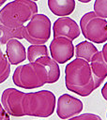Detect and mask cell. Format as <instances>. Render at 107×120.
Listing matches in <instances>:
<instances>
[{
	"label": "cell",
	"mask_w": 107,
	"mask_h": 120,
	"mask_svg": "<svg viewBox=\"0 0 107 120\" xmlns=\"http://www.w3.org/2000/svg\"><path fill=\"white\" fill-rule=\"evenodd\" d=\"M106 118H107V112H106Z\"/></svg>",
	"instance_id": "cell-29"
},
{
	"label": "cell",
	"mask_w": 107,
	"mask_h": 120,
	"mask_svg": "<svg viewBox=\"0 0 107 120\" xmlns=\"http://www.w3.org/2000/svg\"><path fill=\"white\" fill-rule=\"evenodd\" d=\"M89 64L94 77L101 84V82L107 77V62L104 60L101 51H98L93 55Z\"/></svg>",
	"instance_id": "cell-12"
},
{
	"label": "cell",
	"mask_w": 107,
	"mask_h": 120,
	"mask_svg": "<svg viewBox=\"0 0 107 120\" xmlns=\"http://www.w3.org/2000/svg\"><path fill=\"white\" fill-rule=\"evenodd\" d=\"M3 52H2V50H1V47H0V60L2 59V56H3Z\"/></svg>",
	"instance_id": "cell-26"
},
{
	"label": "cell",
	"mask_w": 107,
	"mask_h": 120,
	"mask_svg": "<svg viewBox=\"0 0 107 120\" xmlns=\"http://www.w3.org/2000/svg\"><path fill=\"white\" fill-rule=\"evenodd\" d=\"M55 104V96L49 90L24 93L23 99V114L28 116L49 117L54 113Z\"/></svg>",
	"instance_id": "cell-3"
},
{
	"label": "cell",
	"mask_w": 107,
	"mask_h": 120,
	"mask_svg": "<svg viewBox=\"0 0 107 120\" xmlns=\"http://www.w3.org/2000/svg\"><path fill=\"white\" fill-rule=\"evenodd\" d=\"M36 62L41 64L45 68V69L47 71V76H48L47 83H54L59 80L60 68H59L58 63H56L52 57H49V55L43 56V57L38 59Z\"/></svg>",
	"instance_id": "cell-14"
},
{
	"label": "cell",
	"mask_w": 107,
	"mask_h": 120,
	"mask_svg": "<svg viewBox=\"0 0 107 120\" xmlns=\"http://www.w3.org/2000/svg\"><path fill=\"white\" fill-rule=\"evenodd\" d=\"M6 1H7V0H0V7H1V6H3V5L5 4V2H6Z\"/></svg>",
	"instance_id": "cell-25"
},
{
	"label": "cell",
	"mask_w": 107,
	"mask_h": 120,
	"mask_svg": "<svg viewBox=\"0 0 107 120\" xmlns=\"http://www.w3.org/2000/svg\"><path fill=\"white\" fill-rule=\"evenodd\" d=\"M24 93L16 88H7L1 96V104L8 115L14 117L24 116L23 111V99Z\"/></svg>",
	"instance_id": "cell-7"
},
{
	"label": "cell",
	"mask_w": 107,
	"mask_h": 120,
	"mask_svg": "<svg viewBox=\"0 0 107 120\" xmlns=\"http://www.w3.org/2000/svg\"><path fill=\"white\" fill-rule=\"evenodd\" d=\"M80 29L83 36L94 43L107 41V21L95 14L94 11L83 15L80 20Z\"/></svg>",
	"instance_id": "cell-5"
},
{
	"label": "cell",
	"mask_w": 107,
	"mask_h": 120,
	"mask_svg": "<svg viewBox=\"0 0 107 120\" xmlns=\"http://www.w3.org/2000/svg\"><path fill=\"white\" fill-rule=\"evenodd\" d=\"M83 108L84 105L80 99L69 94H63L57 99L56 114L59 118L65 120L79 114Z\"/></svg>",
	"instance_id": "cell-9"
},
{
	"label": "cell",
	"mask_w": 107,
	"mask_h": 120,
	"mask_svg": "<svg viewBox=\"0 0 107 120\" xmlns=\"http://www.w3.org/2000/svg\"><path fill=\"white\" fill-rule=\"evenodd\" d=\"M0 120H9V115L5 111L1 103H0Z\"/></svg>",
	"instance_id": "cell-21"
},
{
	"label": "cell",
	"mask_w": 107,
	"mask_h": 120,
	"mask_svg": "<svg viewBox=\"0 0 107 120\" xmlns=\"http://www.w3.org/2000/svg\"><path fill=\"white\" fill-rule=\"evenodd\" d=\"M38 13V5L32 0H13L0 10V22L5 26L16 28L24 25L26 22Z\"/></svg>",
	"instance_id": "cell-2"
},
{
	"label": "cell",
	"mask_w": 107,
	"mask_h": 120,
	"mask_svg": "<svg viewBox=\"0 0 107 120\" xmlns=\"http://www.w3.org/2000/svg\"><path fill=\"white\" fill-rule=\"evenodd\" d=\"M49 49L51 57L58 64H64L69 61L74 55V45L72 40L64 37L54 38L50 43Z\"/></svg>",
	"instance_id": "cell-8"
},
{
	"label": "cell",
	"mask_w": 107,
	"mask_h": 120,
	"mask_svg": "<svg viewBox=\"0 0 107 120\" xmlns=\"http://www.w3.org/2000/svg\"><path fill=\"white\" fill-rule=\"evenodd\" d=\"M1 35H2V32H1V30H0V37H1Z\"/></svg>",
	"instance_id": "cell-27"
},
{
	"label": "cell",
	"mask_w": 107,
	"mask_h": 120,
	"mask_svg": "<svg viewBox=\"0 0 107 120\" xmlns=\"http://www.w3.org/2000/svg\"><path fill=\"white\" fill-rule=\"evenodd\" d=\"M69 120H102V119L100 118V116L94 113H83L69 118Z\"/></svg>",
	"instance_id": "cell-20"
},
{
	"label": "cell",
	"mask_w": 107,
	"mask_h": 120,
	"mask_svg": "<svg viewBox=\"0 0 107 120\" xmlns=\"http://www.w3.org/2000/svg\"><path fill=\"white\" fill-rule=\"evenodd\" d=\"M51 21L44 15L35 14L23 27V38L31 44H45L51 37Z\"/></svg>",
	"instance_id": "cell-6"
},
{
	"label": "cell",
	"mask_w": 107,
	"mask_h": 120,
	"mask_svg": "<svg viewBox=\"0 0 107 120\" xmlns=\"http://www.w3.org/2000/svg\"><path fill=\"white\" fill-rule=\"evenodd\" d=\"M54 38L64 37L74 40L81 35V29L78 23L69 17L58 18L53 25Z\"/></svg>",
	"instance_id": "cell-10"
},
{
	"label": "cell",
	"mask_w": 107,
	"mask_h": 120,
	"mask_svg": "<svg viewBox=\"0 0 107 120\" xmlns=\"http://www.w3.org/2000/svg\"><path fill=\"white\" fill-rule=\"evenodd\" d=\"M65 84L68 90L81 97L89 96L100 85L91 71L90 64L81 58H75L66 66Z\"/></svg>",
	"instance_id": "cell-1"
},
{
	"label": "cell",
	"mask_w": 107,
	"mask_h": 120,
	"mask_svg": "<svg viewBox=\"0 0 107 120\" xmlns=\"http://www.w3.org/2000/svg\"><path fill=\"white\" fill-rule=\"evenodd\" d=\"M10 74V63L8 62L6 54H3L0 60V83L4 82Z\"/></svg>",
	"instance_id": "cell-18"
},
{
	"label": "cell",
	"mask_w": 107,
	"mask_h": 120,
	"mask_svg": "<svg viewBox=\"0 0 107 120\" xmlns=\"http://www.w3.org/2000/svg\"><path fill=\"white\" fill-rule=\"evenodd\" d=\"M94 12L97 16L106 19L107 18V0H95Z\"/></svg>",
	"instance_id": "cell-19"
},
{
	"label": "cell",
	"mask_w": 107,
	"mask_h": 120,
	"mask_svg": "<svg viewBox=\"0 0 107 120\" xmlns=\"http://www.w3.org/2000/svg\"><path fill=\"white\" fill-rule=\"evenodd\" d=\"M12 81L16 86L24 89H34L47 83L48 76L45 68L38 63H28L15 68Z\"/></svg>",
	"instance_id": "cell-4"
},
{
	"label": "cell",
	"mask_w": 107,
	"mask_h": 120,
	"mask_svg": "<svg viewBox=\"0 0 107 120\" xmlns=\"http://www.w3.org/2000/svg\"><path fill=\"white\" fill-rule=\"evenodd\" d=\"M97 52V47L90 41L84 40L74 46V54L76 55V58L84 59L88 63L91 61V58Z\"/></svg>",
	"instance_id": "cell-15"
},
{
	"label": "cell",
	"mask_w": 107,
	"mask_h": 120,
	"mask_svg": "<svg viewBox=\"0 0 107 120\" xmlns=\"http://www.w3.org/2000/svg\"><path fill=\"white\" fill-rule=\"evenodd\" d=\"M101 52H102V55H103L104 60L107 62V42H106V43L103 45L102 50H101Z\"/></svg>",
	"instance_id": "cell-23"
},
{
	"label": "cell",
	"mask_w": 107,
	"mask_h": 120,
	"mask_svg": "<svg viewBox=\"0 0 107 120\" xmlns=\"http://www.w3.org/2000/svg\"><path fill=\"white\" fill-rule=\"evenodd\" d=\"M6 45V56L10 65H19L26 59V50L19 39H10Z\"/></svg>",
	"instance_id": "cell-11"
},
{
	"label": "cell",
	"mask_w": 107,
	"mask_h": 120,
	"mask_svg": "<svg viewBox=\"0 0 107 120\" xmlns=\"http://www.w3.org/2000/svg\"><path fill=\"white\" fill-rule=\"evenodd\" d=\"M32 1H35V2H36V1H38V0H32Z\"/></svg>",
	"instance_id": "cell-28"
},
{
	"label": "cell",
	"mask_w": 107,
	"mask_h": 120,
	"mask_svg": "<svg viewBox=\"0 0 107 120\" xmlns=\"http://www.w3.org/2000/svg\"><path fill=\"white\" fill-rule=\"evenodd\" d=\"M79 2H81V3H89L91 0H78Z\"/></svg>",
	"instance_id": "cell-24"
},
{
	"label": "cell",
	"mask_w": 107,
	"mask_h": 120,
	"mask_svg": "<svg viewBox=\"0 0 107 120\" xmlns=\"http://www.w3.org/2000/svg\"><path fill=\"white\" fill-rule=\"evenodd\" d=\"M48 7L51 12L59 17H67L74 11V0H48Z\"/></svg>",
	"instance_id": "cell-13"
},
{
	"label": "cell",
	"mask_w": 107,
	"mask_h": 120,
	"mask_svg": "<svg viewBox=\"0 0 107 120\" xmlns=\"http://www.w3.org/2000/svg\"><path fill=\"white\" fill-rule=\"evenodd\" d=\"M101 96L105 100H107V82L104 83L103 87L101 88Z\"/></svg>",
	"instance_id": "cell-22"
},
{
	"label": "cell",
	"mask_w": 107,
	"mask_h": 120,
	"mask_svg": "<svg viewBox=\"0 0 107 120\" xmlns=\"http://www.w3.org/2000/svg\"><path fill=\"white\" fill-rule=\"evenodd\" d=\"M23 27L24 25L16 27V28H11V27L5 26L4 24L0 22V30L2 32V35L0 37V44H7L8 40L13 39V38L23 39Z\"/></svg>",
	"instance_id": "cell-16"
},
{
	"label": "cell",
	"mask_w": 107,
	"mask_h": 120,
	"mask_svg": "<svg viewBox=\"0 0 107 120\" xmlns=\"http://www.w3.org/2000/svg\"><path fill=\"white\" fill-rule=\"evenodd\" d=\"M43 56H48V48L44 44H31L27 48L26 58L29 63L36 62Z\"/></svg>",
	"instance_id": "cell-17"
}]
</instances>
